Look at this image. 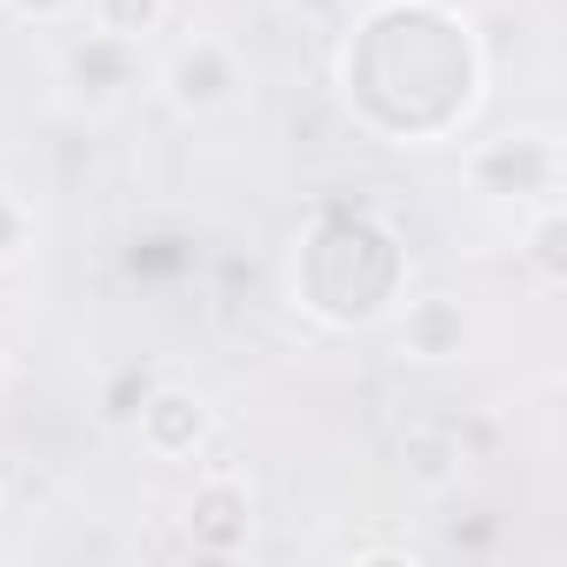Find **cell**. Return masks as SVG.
Returning a JSON list of instances; mask_svg holds the SVG:
<instances>
[{
	"label": "cell",
	"instance_id": "obj_1",
	"mask_svg": "<svg viewBox=\"0 0 567 567\" xmlns=\"http://www.w3.org/2000/svg\"><path fill=\"white\" fill-rule=\"evenodd\" d=\"M134 421H141V441L161 461H187L207 441V401L187 394V388H147V401H141Z\"/></svg>",
	"mask_w": 567,
	"mask_h": 567
},
{
	"label": "cell",
	"instance_id": "obj_2",
	"mask_svg": "<svg viewBox=\"0 0 567 567\" xmlns=\"http://www.w3.org/2000/svg\"><path fill=\"white\" fill-rule=\"evenodd\" d=\"M234 87H240L234 54L214 48V41H194V48H181V54L167 61V94H174V107H187V114H214V107H227Z\"/></svg>",
	"mask_w": 567,
	"mask_h": 567
},
{
	"label": "cell",
	"instance_id": "obj_3",
	"mask_svg": "<svg viewBox=\"0 0 567 567\" xmlns=\"http://www.w3.org/2000/svg\"><path fill=\"white\" fill-rule=\"evenodd\" d=\"M187 534H194L200 554H234V547L247 540V494H240L234 481H207V487L194 494Z\"/></svg>",
	"mask_w": 567,
	"mask_h": 567
},
{
	"label": "cell",
	"instance_id": "obj_4",
	"mask_svg": "<svg viewBox=\"0 0 567 567\" xmlns=\"http://www.w3.org/2000/svg\"><path fill=\"white\" fill-rule=\"evenodd\" d=\"M474 174H481V187L487 181H514V187H547L554 181V147H540V141H514V147H494V154H481L474 161ZM507 187V194H514Z\"/></svg>",
	"mask_w": 567,
	"mask_h": 567
},
{
	"label": "cell",
	"instance_id": "obj_5",
	"mask_svg": "<svg viewBox=\"0 0 567 567\" xmlns=\"http://www.w3.org/2000/svg\"><path fill=\"white\" fill-rule=\"evenodd\" d=\"M401 341H408V354H421V361H447V354L461 348V315H454L447 301H421V308L408 315Z\"/></svg>",
	"mask_w": 567,
	"mask_h": 567
},
{
	"label": "cell",
	"instance_id": "obj_6",
	"mask_svg": "<svg viewBox=\"0 0 567 567\" xmlns=\"http://www.w3.org/2000/svg\"><path fill=\"white\" fill-rule=\"evenodd\" d=\"M74 81L87 87V81H107L101 94H114V87H127L134 81V61H127V41H114V34H101V41H87L81 54H74Z\"/></svg>",
	"mask_w": 567,
	"mask_h": 567
},
{
	"label": "cell",
	"instance_id": "obj_7",
	"mask_svg": "<svg viewBox=\"0 0 567 567\" xmlns=\"http://www.w3.org/2000/svg\"><path fill=\"white\" fill-rule=\"evenodd\" d=\"M94 14H101V34L134 41V34H154V28H161L167 0H94Z\"/></svg>",
	"mask_w": 567,
	"mask_h": 567
},
{
	"label": "cell",
	"instance_id": "obj_8",
	"mask_svg": "<svg viewBox=\"0 0 567 567\" xmlns=\"http://www.w3.org/2000/svg\"><path fill=\"white\" fill-rule=\"evenodd\" d=\"M527 260L540 267V280H567V214H560V207H547V214L534 220Z\"/></svg>",
	"mask_w": 567,
	"mask_h": 567
},
{
	"label": "cell",
	"instance_id": "obj_9",
	"mask_svg": "<svg viewBox=\"0 0 567 567\" xmlns=\"http://www.w3.org/2000/svg\"><path fill=\"white\" fill-rule=\"evenodd\" d=\"M21 247H28V207L14 194H0V267H8Z\"/></svg>",
	"mask_w": 567,
	"mask_h": 567
},
{
	"label": "cell",
	"instance_id": "obj_10",
	"mask_svg": "<svg viewBox=\"0 0 567 567\" xmlns=\"http://www.w3.org/2000/svg\"><path fill=\"white\" fill-rule=\"evenodd\" d=\"M8 8H21V14H41V21H48V14H61V8H74V0H8Z\"/></svg>",
	"mask_w": 567,
	"mask_h": 567
}]
</instances>
